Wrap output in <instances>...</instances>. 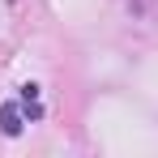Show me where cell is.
Returning <instances> with one entry per match:
<instances>
[{
	"instance_id": "1",
	"label": "cell",
	"mask_w": 158,
	"mask_h": 158,
	"mask_svg": "<svg viewBox=\"0 0 158 158\" xmlns=\"http://www.w3.org/2000/svg\"><path fill=\"white\" fill-rule=\"evenodd\" d=\"M0 128L9 132V137L22 132V107H17V103H4V111H0Z\"/></svg>"
}]
</instances>
